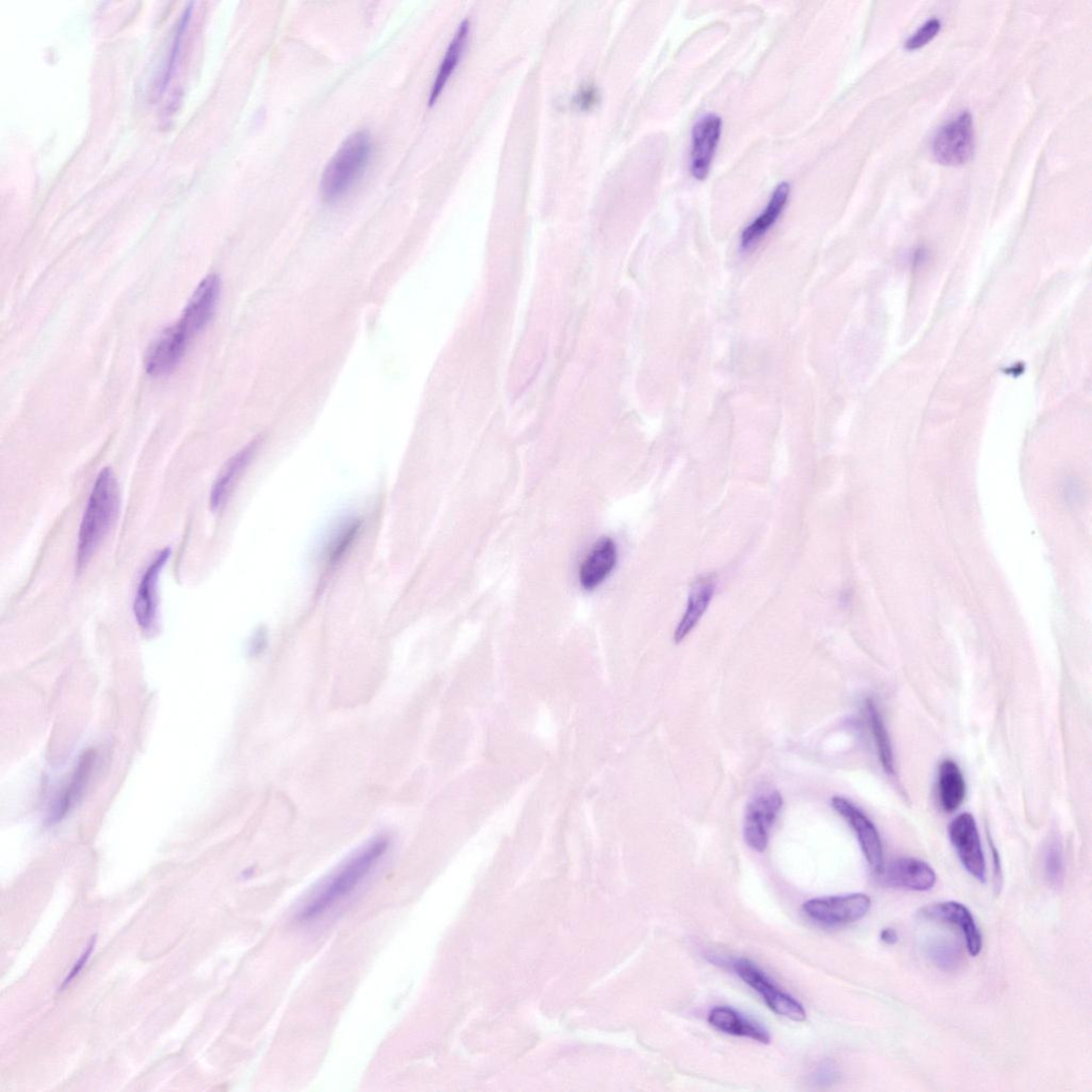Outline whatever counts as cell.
<instances>
[{
	"label": "cell",
	"mask_w": 1092,
	"mask_h": 1092,
	"mask_svg": "<svg viewBox=\"0 0 1092 1092\" xmlns=\"http://www.w3.org/2000/svg\"><path fill=\"white\" fill-rule=\"evenodd\" d=\"M722 119L716 114L701 117L693 127L691 173L704 181L710 171L722 133Z\"/></svg>",
	"instance_id": "obj_10"
},
{
	"label": "cell",
	"mask_w": 1092,
	"mask_h": 1092,
	"mask_svg": "<svg viewBox=\"0 0 1092 1092\" xmlns=\"http://www.w3.org/2000/svg\"><path fill=\"white\" fill-rule=\"evenodd\" d=\"M359 527L360 522L357 519L346 520L332 534L325 552L330 563H335L341 559L355 539Z\"/></svg>",
	"instance_id": "obj_26"
},
{
	"label": "cell",
	"mask_w": 1092,
	"mask_h": 1092,
	"mask_svg": "<svg viewBox=\"0 0 1092 1092\" xmlns=\"http://www.w3.org/2000/svg\"><path fill=\"white\" fill-rule=\"evenodd\" d=\"M790 191V185L786 182L775 188L766 207L742 233L741 245L744 250L749 251L757 247L774 228L786 208Z\"/></svg>",
	"instance_id": "obj_17"
},
{
	"label": "cell",
	"mask_w": 1092,
	"mask_h": 1092,
	"mask_svg": "<svg viewBox=\"0 0 1092 1092\" xmlns=\"http://www.w3.org/2000/svg\"><path fill=\"white\" fill-rule=\"evenodd\" d=\"M471 29V23L468 19L463 20L457 32L452 39L447 53L439 66L438 73H436L430 96L429 104L432 105L444 91L447 83L451 79L456 66L458 65L460 58L467 45L469 33Z\"/></svg>",
	"instance_id": "obj_22"
},
{
	"label": "cell",
	"mask_w": 1092,
	"mask_h": 1092,
	"mask_svg": "<svg viewBox=\"0 0 1092 1092\" xmlns=\"http://www.w3.org/2000/svg\"><path fill=\"white\" fill-rule=\"evenodd\" d=\"M390 843L388 837L380 836L357 850L317 888L301 909L298 919L316 921L350 898L384 859Z\"/></svg>",
	"instance_id": "obj_1"
},
{
	"label": "cell",
	"mask_w": 1092,
	"mask_h": 1092,
	"mask_svg": "<svg viewBox=\"0 0 1092 1092\" xmlns=\"http://www.w3.org/2000/svg\"><path fill=\"white\" fill-rule=\"evenodd\" d=\"M120 496L110 469L99 474L82 521L77 551V568L82 571L92 559L117 519Z\"/></svg>",
	"instance_id": "obj_2"
},
{
	"label": "cell",
	"mask_w": 1092,
	"mask_h": 1092,
	"mask_svg": "<svg viewBox=\"0 0 1092 1092\" xmlns=\"http://www.w3.org/2000/svg\"><path fill=\"white\" fill-rule=\"evenodd\" d=\"M975 133L972 115L963 111L943 125L933 138L931 150L934 160L944 166L960 167L973 157Z\"/></svg>",
	"instance_id": "obj_4"
},
{
	"label": "cell",
	"mask_w": 1092,
	"mask_h": 1092,
	"mask_svg": "<svg viewBox=\"0 0 1092 1092\" xmlns=\"http://www.w3.org/2000/svg\"><path fill=\"white\" fill-rule=\"evenodd\" d=\"M171 556V550L161 551L143 573L137 590L133 614L139 626L144 632L156 627L158 620V589L162 570Z\"/></svg>",
	"instance_id": "obj_12"
},
{
	"label": "cell",
	"mask_w": 1092,
	"mask_h": 1092,
	"mask_svg": "<svg viewBox=\"0 0 1092 1092\" xmlns=\"http://www.w3.org/2000/svg\"><path fill=\"white\" fill-rule=\"evenodd\" d=\"M618 559L617 545L610 537L601 538L579 569L582 589L593 592L600 588L614 571Z\"/></svg>",
	"instance_id": "obj_16"
},
{
	"label": "cell",
	"mask_w": 1092,
	"mask_h": 1092,
	"mask_svg": "<svg viewBox=\"0 0 1092 1092\" xmlns=\"http://www.w3.org/2000/svg\"><path fill=\"white\" fill-rule=\"evenodd\" d=\"M266 645V634L263 632L257 633L252 644L253 651L261 652Z\"/></svg>",
	"instance_id": "obj_31"
},
{
	"label": "cell",
	"mask_w": 1092,
	"mask_h": 1092,
	"mask_svg": "<svg viewBox=\"0 0 1092 1092\" xmlns=\"http://www.w3.org/2000/svg\"><path fill=\"white\" fill-rule=\"evenodd\" d=\"M95 941H96V940L94 939V940H92V941L90 942V944L88 945V948H87V950H86V951H85V953H84V954L82 955L81 960H80V961H79V962L77 963V965L75 966V968H73V970L70 971V973L68 974V976H67V977L65 978V981H64V983H63V985H62V988H63V987H65V986H66V985L68 984V983H70V981H71L73 978H75V977H76L77 975H79V974H80V972H81V971H82V970L84 969L85 965L87 964V962H88V960L90 959V955L92 954V951H94V949H95Z\"/></svg>",
	"instance_id": "obj_29"
},
{
	"label": "cell",
	"mask_w": 1092,
	"mask_h": 1092,
	"mask_svg": "<svg viewBox=\"0 0 1092 1092\" xmlns=\"http://www.w3.org/2000/svg\"><path fill=\"white\" fill-rule=\"evenodd\" d=\"M881 939L885 943L892 945L898 942V933L894 929L887 928L882 931Z\"/></svg>",
	"instance_id": "obj_30"
},
{
	"label": "cell",
	"mask_w": 1092,
	"mask_h": 1092,
	"mask_svg": "<svg viewBox=\"0 0 1092 1092\" xmlns=\"http://www.w3.org/2000/svg\"><path fill=\"white\" fill-rule=\"evenodd\" d=\"M94 758L95 755L90 753L85 754L82 758L75 776L71 777L69 785L56 806L55 820H61L82 796L92 769Z\"/></svg>",
	"instance_id": "obj_25"
},
{
	"label": "cell",
	"mask_w": 1092,
	"mask_h": 1092,
	"mask_svg": "<svg viewBox=\"0 0 1092 1092\" xmlns=\"http://www.w3.org/2000/svg\"><path fill=\"white\" fill-rule=\"evenodd\" d=\"M951 842L964 865L971 875L981 883L987 879L986 860L975 819L970 813H963L950 825Z\"/></svg>",
	"instance_id": "obj_9"
},
{
	"label": "cell",
	"mask_w": 1092,
	"mask_h": 1092,
	"mask_svg": "<svg viewBox=\"0 0 1092 1092\" xmlns=\"http://www.w3.org/2000/svg\"><path fill=\"white\" fill-rule=\"evenodd\" d=\"M831 806L854 831L869 866L880 872L885 861L883 842L877 826L845 797H832Z\"/></svg>",
	"instance_id": "obj_8"
},
{
	"label": "cell",
	"mask_w": 1092,
	"mask_h": 1092,
	"mask_svg": "<svg viewBox=\"0 0 1092 1092\" xmlns=\"http://www.w3.org/2000/svg\"><path fill=\"white\" fill-rule=\"evenodd\" d=\"M925 954L938 969L944 972L957 970L964 962L961 946L953 940L943 936L929 940L925 945Z\"/></svg>",
	"instance_id": "obj_23"
},
{
	"label": "cell",
	"mask_w": 1092,
	"mask_h": 1092,
	"mask_svg": "<svg viewBox=\"0 0 1092 1092\" xmlns=\"http://www.w3.org/2000/svg\"><path fill=\"white\" fill-rule=\"evenodd\" d=\"M941 22L938 19H931L927 21L914 35H912L906 42V48L908 50H916L924 47L931 42L936 35L940 33Z\"/></svg>",
	"instance_id": "obj_28"
},
{
	"label": "cell",
	"mask_w": 1092,
	"mask_h": 1092,
	"mask_svg": "<svg viewBox=\"0 0 1092 1092\" xmlns=\"http://www.w3.org/2000/svg\"><path fill=\"white\" fill-rule=\"evenodd\" d=\"M878 873L885 886L914 892L929 891L936 882L932 867L916 858L893 860Z\"/></svg>",
	"instance_id": "obj_11"
},
{
	"label": "cell",
	"mask_w": 1092,
	"mask_h": 1092,
	"mask_svg": "<svg viewBox=\"0 0 1092 1092\" xmlns=\"http://www.w3.org/2000/svg\"><path fill=\"white\" fill-rule=\"evenodd\" d=\"M865 710L867 715L868 724L870 732L875 741L880 759L885 771L889 775H893L894 769V756L890 737L887 730V726L879 710L875 703L871 700H867L865 704Z\"/></svg>",
	"instance_id": "obj_24"
},
{
	"label": "cell",
	"mask_w": 1092,
	"mask_h": 1092,
	"mask_svg": "<svg viewBox=\"0 0 1092 1092\" xmlns=\"http://www.w3.org/2000/svg\"><path fill=\"white\" fill-rule=\"evenodd\" d=\"M920 916L924 920L946 923L960 928L963 932L967 950L973 957L980 955L983 938L971 911L957 902H941L923 907Z\"/></svg>",
	"instance_id": "obj_14"
},
{
	"label": "cell",
	"mask_w": 1092,
	"mask_h": 1092,
	"mask_svg": "<svg viewBox=\"0 0 1092 1092\" xmlns=\"http://www.w3.org/2000/svg\"><path fill=\"white\" fill-rule=\"evenodd\" d=\"M782 806L783 798L778 790L761 792L748 804L744 819V839L753 850H766L771 828Z\"/></svg>",
	"instance_id": "obj_6"
},
{
	"label": "cell",
	"mask_w": 1092,
	"mask_h": 1092,
	"mask_svg": "<svg viewBox=\"0 0 1092 1092\" xmlns=\"http://www.w3.org/2000/svg\"><path fill=\"white\" fill-rule=\"evenodd\" d=\"M716 591V579L713 575L698 578L692 588L686 611L675 632L676 643L682 642L697 626L707 611Z\"/></svg>",
	"instance_id": "obj_18"
},
{
	"label": "cell",
	"mask_w": 1092,
	"mask_h": 1092,
	"mask_svg": "<svg viewBox=\"0 0 1092 1092\" xmlns=\"http://www.w3.org/2000/svg\"><path fill=\"white\" fill-rule=\"evenodd\" d=\"M870 905V899L866 894L854 893L808 901L804 905V911L820 924L843 926L862 920L869 911Z\"/></svg>",
	"instance_id": "obj_7"
},
{
	"label": "cell",
	"mask_w": 1092,
	"mask_h": 1092,
	"mask_svg": "<svg viewBox=\"0 0 1092 1092\" xmlns=\"http://www.w3.org/2000/svg\"><path fill=\"white\" fill-rule=\"evenodd\" d=\"M737 974L765 1001L777 1014L796 1023H803L807 1012L802 1004L778 988L754 963L738 960L733 964Z\"/></svg>",
	"instance_id": "obj_5"
},
{
	"label": "cell",
	"mask_w": 1092,
	"mask_h": 1092,
	"mask_svg": "<svg viewBox=\"0 0 1092 1092\" xmlns=\"http://www.w3.org/2000/svg\"><path fill=\"white\" fill-rule=\"evenodd\" d=\"M222 283L220 276L210 274L197 287L182 318L178 323L191 338L201 331L213 315L221 296Z\"/></svg>",
	"instance_id": "obj_15"
},
{
	"label": "cell",
	"mask_w": 1092,
	"mask_h": 1092,
	"mask_svg": "<svg viewBox=\"0 0 1092 1092\" xmlns=\"http://www.w3.org/2000/svg\"><path fill=\"white\" fill-rule=\"evenodd\" d=\"M1046 877L1051 885L1057 887L1064 881L1065 864L1063 848L1059 843L1052 842L1046 852Z\"/></svg>",
	"instance_id": "obj_27"
},
{
	"label": "cell",
	"mask_w": 1092,
	"mask_h": 1092,
	"mask_svg": "<svg viewBox=\"0 0 1092 1092\" xmlns=\"http://www.w3.org/2000/svg\"><path fill=\"white\" fill-rule=\"evenodd\" d=\"M707 1021L712 1027L724 1034L750 1038L761 1044L770 1043V1035L762 1026L749 1021L732 1007L712 1009Z\"/></svg>",
	"instance_id": "obj_19"
},
{
	"label": "cell",
	"mask_w": 1092,
	"mask_h": 1092,
	"mask_svg": "<svg viewBox=\"0 0 1092 1092\" xmlns=\"http://www.w3.org/2000/svg\"><path fill=\"white\" fill-rule=\"evenodd\" d=\"M256 451V442L251 444L235 455L218 476L210 494V507L213 512L228 500L239 477L245 471Z\"/></svg>",
	"instance_id": "obj_21"
},
{
	"label": "cell",
	"mask_w": 1092,
	"mask_h": 1092,
	"mask_svg": "<svg viewBox=\"0 0 1092 1092\" xmlns=\"http://www.w3.org/2000/svg\"><path fill=\"white\" fill-rule=\"evenodd\" d=\"M372 139L368 131L350 135L326 166L321 192L327 202L344 197L366 172L372 158Z\"/></svg>",
	"instance_id": "obj_3"
},
{
	"label": "cell",
	"mask_w": 1092,
	"mask_h": 1092,
	"mask_svg": "<svg viewBox=\"0 0 1092 1092\" xmlns=\"http://www.w3.org/2000/svg\"><path fill=\"white\" fill-rule=\"evenodd\" d=\"M190 337L176 324L154 342L145 357V370L154 377L172 373L182 360Z\"/></svg>",
	"instance_id": "obj_13"
},
{
	"label": "cell",
	"mask_w": 1092,
	"mask_h": 1092,
	"mask_svg": "<svg viewBox=\"0 0 1092 1092\" xmlns=\"http://www.w3.org/2000/svg\"><path fill=\"white\" fill-rule=\"evenodd\" d=\"M938 790L940 804L945 812H955L964 804L967 795V784L964 774L956 762L945 760L940 764Z\"/></svg>",
	"instance_id": "obj_20"
}]
</instances>
